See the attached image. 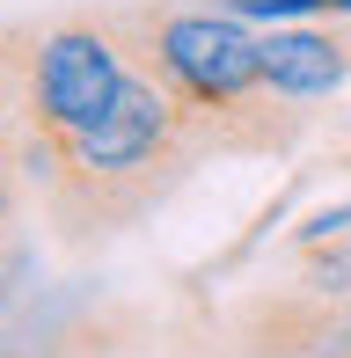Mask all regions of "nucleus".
<instances>
[{
	"label": "nucleus",
	"mask_w": 351,
	"mask_h": 358,
	"mask_svg": "<svg viewBox=\"0 0 351 358\" xmlns=\"http://www.w3.org/2000/svg\"><path fill=\"white\" fill-rule=\"evenodd\" d=\"M15 146H22V176L37 190L44 220L66 241H95V234H117V227L147 220L205 154L183 103L147 66H132L124 95L95 124H81L66 139H22L15 132Z\"/></svg>",
	"instance_id": "f257e3e1"
},
{
	"label": "nucleus",
	"mask_w": 351,
	"mask_h": 358,
	"mask_svg": "<svg viewBox=\"0 0 351 358\" xmlns=\"http://www.w3.org/2000/svg\"><path fill=\"white\" fill-rule=\"evenodd\" d=\"M124 44L162 88L183 103L190 132L205 154H271V146L300 139V103H285L264 80V37L227 8H117Z\"/></svg>",
	"instance_id": "f03ea898"
},
{
	"label": "nucleus",
	"mask_w": 351,
	"mask_h": 358,
	"mask_svg": "<svg viewBox=\"0 0 351 358\" xmlns=\"http://www.w3.org/2000/svg\"><path fill=\"white\" fill-rule=\"evenodd\" d=\"M132 44H124L117 15H59L44 29H22V59H15V95L8 117L22 139H66L95 124L132 80Z\"/></svg>",
	"instance_id": "7ed1b4c3"
},
{
	"label": "nucleus",
	"mask_w": 351,
	"mask_h": 358,
	"mask_svg": "<svg viewBox=\"0 0 351 358\" xmlns=\"http://www.w3.org/2000/svg\"><path fill=\"white\" fill-rule=\"evenodd\" d=\"M264 80L285 103H329L351 80V37L329 22H293V29H264Z\"/></svg>",
	"instance_id": "20e7f679"
},
{
	"label": "nucleus",
	"mask_w": 351,
	"mask_h": 358,
	"mask_svg": "<svg viewBox=\"0 0 351 358\" xmlns=\"http://www.w3.org/2000/svg\"><path fill=\"white\" fill-rule=\"evenodd\" d=\"M337 15H351V0H337Z\"/></svg>",
	"instance_id": "39448f33"
}]
</instances>
